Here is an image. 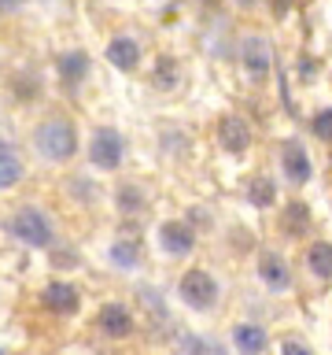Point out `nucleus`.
<instances>
[{
    "label": "nucleus",
    "instance_id": "nucleus-1",
    "mask_svg": "<svg viewBox=\"0 0 332 355\" xmlns=\"http://www.w3.org/2000/svg\"><path fill=\"white\" fill-rule=\"evenodd\" d=\"M85 133L77 119L63 104H48L37 111V119L26 126V148L37 163L52 166V171H71L82 159Z\"/></svg>",
    "mask_w": 332,
    "mask_h": 355
},
{
    "label": "nucleus",
    "instance_id": "nucleus-2",
    "mask_svg": "<svg viewBox=\"0 0 332 355\" xmlns=\"http://www.w3.org/2000/svg\"><path fill=\"white\" fill-rule=\"evenodd\" d=\"M129 133L115 126V122H96L89 126L85 133V144H82V159H85V171H93L100 178H118L126 174V163H129Z\"/></svg>",
    "mask_w": 332,
    "mask_h": 355
},
{
    "label": "nucleus",
    "instance_id": "nucleus-3",
    "mask_svg": "<svg viewBox=\"0 0 332 355\" xmlns=\"http://www.w3.org/2000/svg\"><path fill=\"white\" fill-rule=\"evenodd\" d=\"M0 226H4L8 237L26 252H48L52 244L59 241V226H55L52 211L44 204H37V200H22V204H15L4 215Z\"/></svg>",
    "mask_w": 332,
    "mask_h": 355
},
{
    "label": "nucleus",
    "instance_id": "nucleus-4",
    "mask_svg": "<svg viewBox=\"0 0 332 355\" xmlns=\"http://www.w3.org/2000/svg\"><path fill=\"white\" fill-rule=\"evenodd\" d=\"M174 296H177V304H181L185 311H192V315L207 318V315H214V311L221 307L225 288H221L218 274L210 270V266L188 263L185 270L177 274V282H174Z\"/></svg>",
    "mask_w": 332,
    "mask_h": 355
},
{
    "label": "nucleus",
    "instance_id": "nucleus-5",
    "mask_svg": "<svg viewBox=\"0 0 332 355\" xmlns=\"http://www.w3.org/2000/svg\"><path fill=\"white\" fill-rule=\"evenodd\" d=\"M93 74H96V60L85 44H66L52 55V85L66 104L85 96V89L93 85Z\"/></svg>",
    "mask_w": 332,
    "mask_h": 355
},
{
    "label": "nucleus",
    "instance_id": "nucleus-6",
    "mask_svg": "<svg viewBox=\"0 0 332 355\" xmlns=\"http://www.w3.org/2000/svg\"><path fill=\"white\" fill-rule=\"evenodd\" d=\"M0 89H4L8 107L15 111H37L48 107V74L37 63H19L0 74Z\"/></svg>",
    "mask_w": 332,
    "mask_h": 355
},
{
    "label": "nucleus",
    "instance_id": "nucleus-7",
    "mask_svg": "<svg viewBox=\"0 0 332 355\" xmlns=\"http://www.w3.org/2000/svg\"><path fill=\"white\" fill-rule=\"evenodd\" d=\"M107 204L118 222H148L155 207V189L151 182H144L137 174H118L107 185Z\"/></svg>",
    "mask_w": 332,
    "mask_h": 355
},
{
    "label": "nucleus",
    "instance_id": "nucleus-8",
    "mask_svg": "<svg viewBox=\"0 0 332 355\" xmlns=\"http://www.w3.org/2000/svg\"><path fill=\"white\" fill-rule=\"evenodd\" d=\"M232 63L240 67V74L248 78L251 85H266L273 74V44L262 30H243L237 41V55Z\"/></svg>",
    "mask_w": 332,
    "mask_h": 355
},
{
    "label": "nucleus",
    "instance_id": "nucleus-9",
    "mask_svg": "<svg viewBox=\"0 0 332 355\" xmlns=\"http://www.w3.org/2000/svg\"><path fill=\"white\" fill-rule=\"evenodd\" d=\"M210 141H214V148L221 155H229V159H248L251 148H255V130L248 115H240V111H221L214 119V126H210Z\"/></svg>",
    "mask_w": 332,
    "mask_h": 355
},
{
    "label": "nucleus",
    "instance_id": "nucleus-10",
    "mask_svg": "<svg viewBox=\"0 0 332 355\" xmlns=\"http://www.w3.org/2000/svg\"><path fill=\"white\" fill-rule=\"evenodd\" d=\"M93 329H96L104 340L118 344V340L137 337L140 315H137V307H133L129 300H118V296H115V300H104V304L93 311Z\"/></svg>",
    "mask_w": 332,
    "mask_h": 355
},
{
    "label": "nucleus",
    "instance_id": "nucleus-11",
    "mask_svg": "<svg viewBox=\"0 0 332 355\" xmlns=\"http://www.w3.org/2000/svg\"><path fill=\"white\" fill-rule=\"evenodd\" d=\"M255 282L262 285V293L270 296H284L295 288V266L281 248H270V244H259L255 252Z\"/></svg>",
    "mask_w": 332,
    "mask_h": 355
},
{
    "label": "nucleus",
    "instance_id": "nucleus-12",
    "mask_svg": "<svg viewBox=\"0 0 332 355\" xmlns=\"http://www.w3.org/2000/svg\"><path fill=\"white\" fill-rule=\"evenodd\" d=\"M104 63L115 74H144V63H148V49H144V37L133 30H115L104 41Z\"/></svg>",
    "mask_w": 332,
    "mask_h": 355
},
{
    "label": "nucleus",
    "instance_id": "nucleus-13",
    "mask_svg": "<svg viewBox=\"0 0 332 355\" xmlns=\"http://www.w3.org/2000/svg\"><path fill=\"white\" fill-rule=\"evenodd\" d=\"M185 78H188L185 60L170 49H159L148 63H144V85H148L155 96H177L185 89Z\"/></svg>",
    "mask_w": 332,
    "mask_h": 355
},
{
    "label": "nucleus",
    "instance_id": "nucleus-14",
    "mask_svg": "<svg viewBox=\"0 0 332 355\" xmlns=\"http://www.w3.org/2000/svg\"><path fill=\"white\" fill-rule=\"evenodd\" d=\"M155 248H159L170 263H185V259H192L196 248H199V233L188 226L181 215L159 218L155 222Z\"/></svg>",
    "mask_w": 332,
    "mask_h": 355
},
{
    "label": "nucleus",
    "instance_id": "nucleus-15",
    "mask_svg": "<svg viewBox=\"0 0 332 355\" xmlns=\"http://www.w3.org/2000/svg\"><path fill=\"white\" fill-rule=\"evenodd\" d=\"M104 259L111 270L118 274H140L148 266V233H126V230H115V237L107 241L104 248Z\"/></svg>",
    "mask_w": 332,
    "mask_h": 355
},
{
    "label": "nucleus",
    "instance_id": "nucleus-16",
    "mask_svg": "<svg viewBox=\"0 0 332 355\" xmlns=\"http://www.w3.org/2000/svg\"><path fill=\"white\" fill-rule=\"evenodd\" d=\"M277 171H281V182L292 193H303L314 182V159H310L306 144L299 137H281V144H277Z\"/></svg>",
    "mask_w": 332,
    "mask_h": 355
},
{
    "label": "nucleus",
    "instance_id": "nucleus-17",
    "mask_svg": "<svg viewBox=\"0 0 332 355\" xmlns=\"http://www.w3.org/2000/svg\"><path fill=\"white\" fill-rule=\"evenodd\" d=\"M37 304H41L44 315H52L59 322H71V318L82 315V288H77L71 277L52 274L48 282L37 288Z\"/></svg>",
    "mask_w": 332,
    "mask_h": 355
},
{
    "label": "nucleus",
    "instance_id": "nucleus-18",
    "mask_svg": "<svg viewBox=\"0 0 332 355\" xmlns=\"http://www.w3.org/2000/svg\"><path fill=\"white\" fill-rule=\"evenodd\" d=\"M59 193L71 207H82V211H96L107 204V185L93 171H63Z\"/></svg>",
    "mask_w": 332,
    "mask_h": 355
},
{
    "label": "nucleus",
    "instance_id": "nucleus-19",
    "mask_svg": "<svg viewBox=\"0 0 332 355\" xmlns=\"http://www.w3.org/2000/svg\"><path fill=\"white\" fill-rule=\"evenodd\" d=\"M155 152H159V159H166V163H188L196 152L192 130L177 119L155 122Z\"/></svg>",
    "mask_w": 332,
    "mask_h": 355
},
{
    "label": "nucleus",
    "instance_id": "nucleus-20",
    "mask_svg": "<svg viewBox=\"0 0 332 355\" xmlns=\"http://www.w3.org/2000/svg\"><path fill=\"white\" fill-rule=\"evenodd\" d=\"M273 230L281 241H310L314 237V211L303 196H292L284 204H277V218Z\"/></svg>",
    "mask_w": 332,
    "mask_h": 355
},
{
    "label": "nucleus",
    "instance_id": "nucleus-21",
    "mask_svg": "<svg viewBox=\"0 0 332 355\" xmlns=\"http://www.w3.org/2000/svg\"><path fill=\"white\" fill-rule=\"evenodd\" d=\"M240 196H243V204L255 207V211H273L281 204V182H277L270 171H251L240 185Z\"/></svg>",
    "mask_w": 332,
    "mask_h": 355
},
{
    "label": "nucleus",
    "instance_id": "nucleus-22",
    "mask_svg": "<svg viewBox=\"0 0 332 355\" xmlns=\"http://www.w3.org/2000/svg\"><path fill=\"white\" fill-rule=\"evenodd\" d=\"M270 344H273L270 329H266L262 322H255V318H240V322L229 326V348L237 355H266Z\"/></svg>",
    "mask_w": 332,
    "mask_h": 355
},
{
    "label": "nucleus",
    "instance_id": "nucleus-23",
    "mask_svg": "<svg viewBox=\"0 0 332 355\" xmlns=\"http://www.w3.org/2000/svg\"><path fill=\"white\" fill-rule=\"evenodd\" d=\"M303 270L314 277L317 285H329L332 282V241L310 237L303 244Z\"/></svg>",
    "mask_w": 332,
    "mask_h": 355
},
{
    "label": "nucleus",
    "instance_id": "nucleus-24",
    "mask_svg": "<svg viewBox=\"0 0 332 355\" xmlns=\"http://www.w3.org/2000/svg\"><path fill=\"white\" fill-rule=\"evenodd\" d=\"M30 178V166L26 159L11 148V144H0V196L15 193V189H22V182Z\"/></svg>",
    "mask_w": 332,
    "mask_h": 355
},
{
    "label": "nucleus",
    "instance_id": "nucleus-25",
    "mask_svg": "<svg viewBox=\"0 0 332 355\" xmlns=\"http://www.w3.org/2000/svg\"><path fill=\"white\" fill-rule=\"evenodd\" d=\"M44 255H48V270H52V274H59V277L74 274V270H82V259H85L82 248H77L74 241H66L63 233H59V241H55Z\"/></svg>",
    "mask_w": 332,
    "mask_h": 355
},
{
    "label": "nucleus",
    "instance_id": "nucleus-26",
    "mask_svg": "<svg viewBox=\"0 0 332 355\" xmlns=\"http://www.w3.org/2000/svg\"><path fill=\"white\" fill-rule=\"evenodd\" d=\"M221 241H225V252L237 255V259H255V252H259V237L243 226V222H232V226L221 230Z\"/></svg>",
    "mask_w": 332,
    "mask_h": 355
},
{
    "label": "nucleus",
    "instance_id": "nucleus-27",
    "mask_svg": "<svg viewBox=\"0 0 332 355\" xmlns=\"http://www.w3.org/2000/svg\"><path fill=\"white\" fill-rule=\"evenodd\" d=\"M133 296H137V304L148 311L151 322H159V326H166V329L174 326V322H170V318H174V315H170V304H166V296H163L155 285H137V293H133Z\"/></svg>",
    "mask_w": 332,
    "mask_h": 355
},
{
    "label": "nucleus",
    "instance_id": "nucleus-28",
    "mask_svg": "<svg viewBox=\"0 0 332 355\" xmlns=\"http://www.w3.org/2000/svg\"><path fill=\"white\" fill-rule=\"evenodd\" d=\"M174 348L181 355H225L218 352V344L210 337H199V333H188V329H174Z\"/></svg>",
    "mask_w": 332,
    "mask_h": 355
},
{
    "label": "nucleus",
    "instance_id": "nucleus-29",
    "mask_svg": "<svg viewBox=\"0 0 332 355\" xmlns=\"http://www.w3.org/2000/svg\"><path fill=\"white\" fill-rule=\"evenodd\" d=\"M181 218L199 233V237H203V233H207V237H210V233H218V215H214V207H207V204H188Z\"/></svg>",
    "mask_w": 332,
    "mask_h": 355
},
{
    "label": "nucleus",
    "instance_id": "nucleus-30",
    "mask_svg": "<svg viewBox=\"0 0 332 355\" xmlns=\"http://www.w3.org/2000/svg\"><path fill=\"white\" fill-rule=\"evenodd\" d=\"M310 133L321 141V144H332V107H317L310 115Z\"/></svg>",
    "mask_w": 332,
    "mask_h": 355
},
{
    "label": "nucleus",
    "instance_id": "nucleus-31",
    "mask_svg": "<svg viewBox=\"0 0 332 355\" xmlns=\"http://www.w3.org/2000/svg\"><path fill=\"white\" fill-rule=\"evenodd\" d=\"M277 355H317V352H314V344H310L306 337L288 333V337H281V344H277Z\"/></svg>",
    "mask_w": 332,
    "mask_h": 355
},
{
    "label": "nucleus",
    "instance_id": "nucleus-32",
    "mask_svg": "<svg viewBox=\"0 0 332 355\" xmlns=\"http://www.w3.org/2000/svg\"><path fill=\"white\" fill-rule=\"evenodd\" d=\"M26 4H30V0H0V22L15 19L19 11H26Z\"/></svg>",
    "mask_w": 332,
    "mask_h": 355
},
{
    "label": "nucleus",
    "instance_id": "nucleus-33",
    "mask_svg": "<svg viewBox=\"0 0 332 355\" xmlns=\"http://www.w3.org/2000/svg\"><path fill=\"white\" fill-rule=\"evenodd\" d=\"M196 8L203 11L207 19H214V15H218V8H221V0H196Z\"/></svg>",
    "mask_w": 332,
    "mask_h": 355
},
{
    "label": "nucleus",
    "instance_id": "nucleus-34",
    "mask_svg": "<svg viewBox=\"0 0 332 355\" xmlns=\"http://www.w3.org/2000/svg\"><path fill=\"white\" fill-rule=\"evenodd\" d=\"M229 4H232V8H240V11H251L255 4H259V0H229Z\"/></svg>",
    "mask_w": 332,
    "mask_h": 355
},
{
    "label": "nucleus",
    "instance_id": "nucleus-35",
    "mask_svg": "<svg viewBox=\"0 0 332 355\" xmlns=\"http://www.w3.org/2000/svg\"><path fill=\"white\" fill-rule=\"evenodd\" d=\"M0 355H8V352H4V344H0Z\"/></svg>",
    "mask_w": 332,
    "mask_h": 355
},
{
    "label": "nucleus",
    "instance_id": "nucleus-36",
    "mask_svg": "<svg viewBox=\"0 0 332 355\" xmlns=\"http://www.w3.org/2000/svg\"><path fill=\"white\" fill-rule=\"evenodd\" d=\"M0 74H4V63H0Z\"/></svg>",
    "mask_w": 332,
    "mask_h": 355
},
{
    "label": "nucleus",
    "instance_id": "nucleus-37",
    "mask_svg": "<svg viewBox=\"0 0 332 355\" xmlns=\"http://www.w3.org/2000/svg\"><path fill=\"white\" fill-rule=\"evenodd\" d=\"M41 4H52V0H41Z\"/></svg>",
    "mask_w": 332,
    "mask_h": 355
}]
</instances>
